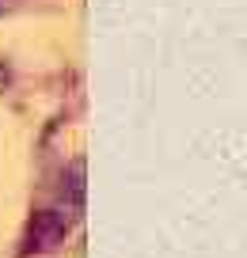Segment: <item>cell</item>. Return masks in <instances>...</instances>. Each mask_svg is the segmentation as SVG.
<instances>
[{
  "label": "cell",
  "instance_id": "6da1fadb",
  "mask_svg": "<svg viewBox=\"0 0 247 258\" xmlns=\"http://www.w3.org/2000/svg\"><path fill=\"white\" fill-rule=\"evenodd\" d=\"M72 228V217L65 209H38L31 220H27V235H23V250L19 254H46V250H57L65 243Z\"/></svg>",
  "mask_w": 247,
  "mask_h": 258
}]
</instances>
